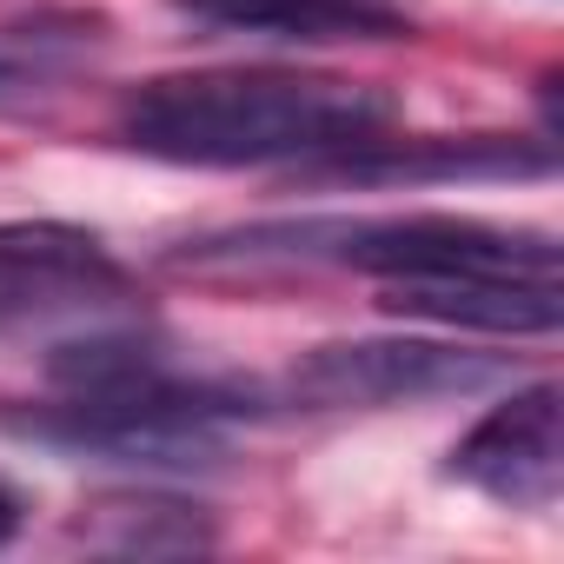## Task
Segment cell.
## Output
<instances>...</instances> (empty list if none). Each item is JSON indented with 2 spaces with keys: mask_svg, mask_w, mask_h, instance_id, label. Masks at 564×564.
<instances>
[{
  "mask_svg": "<svg viewBox=\"0 0 564 564\" xmlns=\"http://www.w3.org/2000/svg\"><path fill=\"white\" fill-rule=\"evenodd\" d=\"M186 265H346L379 286L458 272L557 279V239L538 226H491L465 213H366V219H259L206 232L180 252Z\"/></svg>",
  "mask_w": 564,
  "mask_h": 564,
  "instance_id": "3",
  "label": "cell"
},
{
  "mask_svg": "<svg viewBox=\"0 0 564 564\" xmlns=\"http://www.w3.org/2000/svg\"><path fill=\"white\" fill-rule=\"evenodd\" d=\"M498 372L505 359L465 352L458 339H333L286 372V399L300 412H386L478 392Z\"/></svg>",
  "mask_w": 564,
  "mask_h": 564,
  "instance_id": "4",
  "label": "cell"
},
{
  "mask_svg": "<svg viewBox=\"0 0 564 564\" xmlns=\"http://www.w3.org/2000/svg\"><path fill=\"white\" fill-rule=\"evenodd\" d=\"M399 319H432L452 333H491V339H544L564 326V286L524 272H458V279H392L379 293Z\"/></svg>",
  "mask_w": 564,
  "mask_h": 564,
  "instance_id": "8",
  "label": "cell"
},
{
  "mask_svg": "<svg viewBox=\"0 0 564 564\" xmlns=\"http://www.w3.org/2000/svg\"><path fill=\"white\" fill-rule=\"evenodd\" d=\"M54 399L21 412L14 432L61 452H107L127 465H206L219 432L259 419L265 399L232 379H199L173 366L153 339L94 333L47 359Z\"/></svg>",
  "mask_w": 564,
  "mask_h": 564,
  "instance_id": "2",
  "label": "cell"
},
{
  "mask_svg": "<svg viewBox=\"0 0 564 564\" xmlns=\"http://www.w3.org/2000/svg\"><path fill=\"white\" fill-rule=\"evenodd\" d=\"M557 166L551 140H518V133H432V140H399L379 133L359 153H339L313 166L319 180L346 186H445V180H544Z\"/></svg>",
  "mask_w": 564,
  "mask_h": 564,
  "instance_id": "7",
  "label": "cell"
},
{
  "mask_svg": "<svg viewBox=\"0 0 564 564\" xmlns=\"http://www.w3.org/2000/svg\"><path fill=\"white\" fill-rule=\"evenodd\" d=\"M14 531H21V498H14L8 485H0V544H8Z\"/></svg>",
  "mask_w": 564,
  "mask_h": 564,
  "instance_id": "12",
  "label": "cell"
},
{
  "mask_svg": "<svg viewBox=\"0 0 564 564\" xmlns=\"http://www.w3.org/2000/svg\"><path fill=\"white\" fill-rule=\"evenodd\" d=\"M107 47L100 14H34L0 28V113H34L67 94V80Z\"/></svg>",
  "mask_w": 564,
  "mask_h": 564,
  "instance_id": "10",
  "label": "cell"
},
{
  "mask_svg": "<svg viewBox=\"0 0 564 564\" xmlns=\"http://www.w3.org/2000/svg\"><path fill=\"white\" fill-rule=\"evenodd\" d=\"M133 300L127 265L67 219H0V333L94 319Z\"/></svg>",
  "mask_w": 564,
  "mask_h": 564,
  "instance_id": "5",
  "label": "cell"
},
{
  "mask_svg": "<svg viewBox=\"0 0 564 564\" xmlns=\"http://www.w3.org/2000/svg\"><path fill=\"white\" fill-rule=\"evenodd\" d=\"M399 127V100L379 80L300 74V67H199L160 74L120 100V147L160 166H326Z\"/></svg>",
  "mask_w": 564,
  "mask_h": 564,
  "instance_id": "1",
  "label": "cell"
},
{
  "mask_svg": "<svg viewBox=\"0 0 564 564\" xmlns=\"http://www.w3.org/2000/svg\"><path fill=\"white\" fill-rule=\"evenodd\" d=\"M458 485L505 511H551L564 491V399L551 379L518 386L505 405H491L445 465Z\"/></svg>",
  "mask_w": 564,
  "mask_h": 564,
  "instance_id": "6",
  "label": "cell"
},
{
  "mask_svg": "<svg viewBox=\"0 0 564 564\" xmlns=\"http://www.w3.org/2000/svg\"><path fill=\"white\" fill-rule=\"evenodd\" d=\"M74 538L94 544V551H120V557H186V551H206L219 538V524L193 498L120 491V498L87 505V518L74 524Z\"/></svg>",
  "mask_w": 564,
  "mask_h": 564,
  "instance_id": "11",
  "label": "cell"
},
{
  "mask_svg": "<svg viewBox=\"0 0 564 564\" xmlns=\"http://www.w3.org/2000/svg\"><path fill=\"white\" fill-rule=\"evenodd\" d=\"M199 28L293 41V47H346V41H405L412 14L399 0H173Z\"/></svg>",
  "mask_w": 564,
  "mask_h": 564,
  "instance_id": "9",
  "label": "cell"
}]
</instances>
